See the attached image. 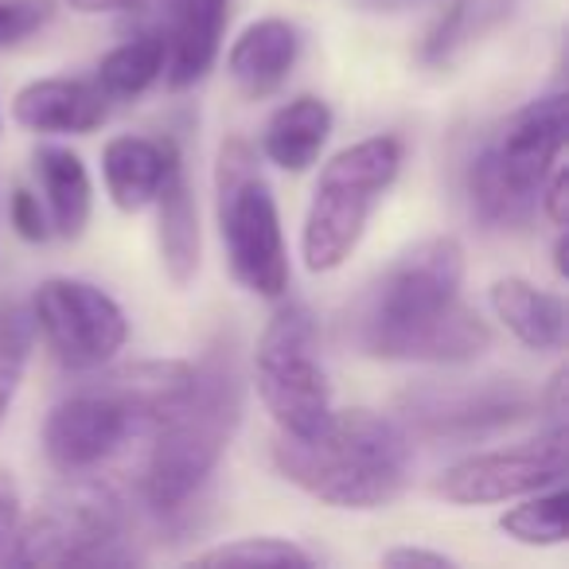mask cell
<instances>
[{
  "label": "cell",
  "mask_w": 569,
  "mask_h": 569,
  "mask_svg": "<svg viewBox=\"0 0 569 569\" xmlns=\"http://www.w3.org/2000/svg\"><path fill=\"white\" fill-rule=\"evenodd\" d=\"M191 566H273V569H305L317 566L309 550L293 538L281 535H246V538H230L219 542L211 550L191 553Z\"/></svg>",
  "instance_id": "obj_23"
},
{
  "label": "cell",
  "mask_w": 569,
  "mask_h": 569,
  "mask_svg": "<svg viewBox=\"0 0 569 569\" xmlns=\"http://www.w3.org/2000/svg\"><path fill=\"white\" fill-rule=\"evenodd\" d=\"M32 172L40 180V199L48 211L51 234L79 242L94 214V180L79 152L63 144H40L32 152Z\"/></svg>",
  "instance_id": "obj_18"
},
{
  "label": "cell",
  "mask_w": 569,
  "mask_h": 569,
  "mask_svg": "<svg viewBox=\"0 0 569 569\" xmlns=\"http://www.w3.org/2000/svg\"><path fill=\"white\" fill-rule=\"evenodd\" d=\"M214 214H219L230 277L261 301H281L289 293V246H284L277 196L261 176L258 152L246 137H227L219 144Z\"/></svg>",
  "instance_id": "obj_7"
},
{
  "label": "cell",
  "mask_w": 569,
  "mask_h": 569,
  "mask_svg": "<svg viewBox=\"0 0 569 569\" xmlns=\"http://www.w3.org/2000/svg\"><path fill=\"white\" fill-rule=\"evenodd\" d=\"M36 348L32 312L17 301H0V426L9 418L12 402L20 395V382L28 375Z\"/></svg>",
  "instance_id": "obj_24"
},
{
  "label": "cell",
  "mask_w": 569,
  "mask_h": 569,
  "mask_svg": "<svg viewBox=\"0 0 569 569\" xmlns=\"http://www.w3.org/2000/svg\"><path fill=\"white\" fill-rule=\"evenodd\" d=\"M160 79H164V36H160V28H144V32L129 36L126 43L106 51L94 71V87L110 102H137Z\"/></svg>",
  "instance_id": "obj_21"
},
{
  "label": "cell",
  "mask_w": 569,
  "mask_h": 569,
  "mask_svg": "<svg viewBox=\"0 0 569 569\" xmlns=\"http://www.w3.org/2000/svg\"><path fill=\"white\" fill-rule=\"evenodd\" d=\"M538 413V395L519 379L426 382L402 395V426L429 441H480Z\"/></svg>",
  "instance_id": "obj_11"
},
{
  "label": "cell",
  "mask_w": 569,
  "mask_h": 569,
  "mask_svg": "<svg viewBox=\"0 0 569 569\" xmlns=\"http://www.w3.org/2000/svg\"><path fill=\"white\" fill-rule=\"evenodd\" d=\"M273 468L281 480L340 511H379L406 491L413 433L375 410H332L317 437L277 433Z\"/></svg>",
  "instance_id": "obj_2"
},
{
  "label": "cell",
  "mask_w": 569,
  "mask_h": 569,
  "mask_svg": "<svg viewBox=\"0 0 569 569\" xmlns=\"http://www.w3.org/2000/svg\"><path fill=\"white\" fill-rule=\"evenodd\" d=\"M0 126H4V113H0Z\"/></svg>",
  "instance_id": "obj_32"
},
{
  "label": "cell",
  "mask_w": 569,
  "mask_h": 569,
  "mask_svg": "<svg viewBox=\"0 0 569 569\" xmlns=\"http://www.w3.org/2000/svg\"><path fill=\"white\" fill-rule=\"evenodd\" d=\"M180 157L183 152L172 137H164V141H157V137H137V133L110 137L102 149V180H106V191H110V203L126 214H137V211H144V207H152L168 168Z\"/></svg>",
  "instance_id": "obj_16"
},
{
  "label": "cell",
  "mask_w": 569,
  "mask_h": 569,
  "mask_svg": "<svg viewBox=\"0 0 569 569\" xmlns=\"http://www.w3.org/2000/svg\"><path fill=\"white\" fill-rule=\"evenodd\" d=\"M51 17H56V9L48 0H0V51L32 40L36 32L51 24Z\"/></svg>",
  "instance_id": "obj_25"
},
{
  "label": "cell",
  "mask_w": 569,
  "mask_h": 569,
  "mask_svg": "<svg viewBox=\"0 0 569 569\" xmlns=\"http://www.w3.org/2000/svg\"><path fill=\"white\" fill-rule=\"evenodd\" d=\"M468 258L460 238L410 246L359 301L348 336L382 363L465 367L491 348V328L465 301Z\"/></svg>",
  "instance_id": "obj_1"
},
{
  "label": "cell",
  "mask_w": 569,
  "mask_h": 569,
  "mask_svg": "<svg viewBox=\"0 0 569 569\" xmlns=\"http://www.w3.org/2000/svg\"><path fill=\"white\" fill-rule=\"evenodd\" d=\"M566 118L569 106L561 90L535 98L468 160V207L483 230L515 234L535 222L538 188L566 157Z\"/></svg>",
  "instance_id": "obj_5"
},
{
  "label": "cell",
  "mask_w": 569,
  "mask_h": 569,
  "mask_svg": "<svg viewBox=\"0 0 569 569\" xmlns=\"http://www.w3.org/2000/svg\"><path fill=\"white\" fill-rule=\"evenodd\" d=\"M191 387V363L152 359L118 367L90 387L67 395L43 421V452L63 476H87L102 468L129 437L152 433L180 406Z\"/></svg>",
  "instance_id": "obj_4"
},
{
  "label": "cell",
  "mask_w": 569,
  "mask_h": 569,
  "mask_svg": "<svg viewBox=\"0 0 569 569\" xmlns=\"http://www.w3.org/2000/svg\"><path fill=\"white\" fill-rule=\"evenodd\" d=\"M402 164V137L375 133L340 149L320 168L301 227V258L309 273H332L359 250L367 222L395 188Z\"/></svg>",
  "instance_id": "obj_6"
},
{
  "label": "cell",
  "mask_w": 569,
  "mask_h": 569,
  "mask_svg": "<svg viewBox=\"0 0 569 569\" xmlns=\"http://www.w3.org/2000/svg\"><path fill=\"white\" fill-rule=\"evenodd\" d=\"M32 325L67 371H102L129 340V317L102 284L48 277L32 293Z\"/></svg>",
  "instance_id": "obj_10"
},
{
  "label": "cell",
  "mask_w": 569,
  "mask_h": 569,
  "mask_svg": "<svg viewBox=\"0 0 569 569\" xmlns=\"http://www.w3.org/2000/svg\"><path fill=\"white\" fill-rule=\"evenodd\" d=\"M9 219H12V230H17L24 242H48L51 238V222H48V211H43V199L36 196L32 188H17L9 196Z\"/></svg>",
  "instance_id": "obj_26"
},
{
  "label": "cell",
  "mask_w": 569,
  "mask_h": 569,
  "mask_svg": "<svg viewBox=\"0 0 569 569\" xmlns=\"http://www.w3.org/2000/svg\"><path fill=\"white\" fill-rule=\"evenodd\" d=\"M67 4L82 17H133L149 9L152 0H67Z\"/></svg>",
  "instance_id": "obj_30"
},
{
  "label": "cell",
  "mask_w": 569,
  "mask_h": 569,
  "mask_svg": "<svg viewBox=\"0 0 569 569\" xmlns=\"http://www.w3.org/2000/svg\"><path fill=\"white\" fill-rule=\"evenodd\" d=\"M382 566H395V569H413V566H426V569H452L457 558L445 550H426V546H395V550L382 553Z\"/></svg>",
  "instance_id": "obj_29"
},
{
  "label": "cell",
  "mask_w": 569,
  "mask_h": 569,
  "mask_svg": "<svg viewBox=\"0 0 569 569\" xmlns=\"http://www.w3.org/2000/svg\"><path fill=\"white\" fill-rule=\"evenodd\" d=\"M301 28L284 17H261L238 32L227 51V74L234 90L250 102L273 98L289 82L297 59H301Z\"/></svg>",
  "instance_id": "obj_15"
},
{
  "label": "cell",
  "mask_w": 569,
  "mask_h": 569,
  "mask_svg": "<svg viewBox=\"0 0 569 569\" xmlns=\"http://www.w3.org/2000/svg\"><path fill=\"white\" fill-rule=\"evenodd\" d=\"M152 207H157L160 266L176 289H188L199 273V258H203V230H199V203L183 157L168 168Z\"/></svg>",
  "instance_id": "obj_17"
},
{
  "label": "cell",
  "mask_w": 569,
  "mask_h": 569,
  "mask_svg": "<svg viewBox=\"0 0 569 569\" xmlns=\"http://www.w3.org/2000/svg\"><path fill=\"white\" fill-rule=\"evenodd\" d=\"M538 211L550 219V227L566 230V211H569V168H566V157L550 168V176H546L542 188H538Z\"/></svg>",
  "instance_id": "obj_27"
},
{
  "label": "cell",
  "mask_w": 569,
  "mask_h": 569,
  "mask_svg": "<svg viewBox=\"0 0 569 569\" xmlns=\"http://www.w3.org/2000/svg\"><path fill=\"white\" fill-rule=\"evenodd\" d=\"M67 488L20 519L4 566H133L141 553L129 538V503L94 476H67Z\"/></svg>",
  "instance_id": "obj_8"
},
{
  "label": "cell",
  "mask_w": 569,
  "mask_h": 569,
  "mask_svg": "<svg viewBox=\"0 0 569 569\" xmlns=\"http://www.w3.org/2000/svg\"><path fill=\"white\" fill-rule=\"evenodd\" d=\"M20 519H24V511H20V488H17V480L0 468V566L9 558V546H12V538H17Z\"/></svg>",
  "instance_id": "obj_28"
},
{
  "label": "cell",
  "mask_w": 569,
  "mask_h": 569,
  "mask_svg": "<svg viewBox=\"0 0 569 569\" xmlns=\"http://www.w3.org/2000/svg\"><path fill=\"white\" fill-rule=\"evenodd\" d=\"M566 519H569V491L566 483H553V488H542L535 496L515 499V507H507L499 515L496 527L519 546L553 550V546H566L569 538Z\"/></svg>",
  "instance_id": "obj_22"
},
{
  "label": "cell",
  "mask_w": 569,
  "mask_h": 569,
  "mask_svg": "<svg viewBox=\"0 0 569 569\" xmlns=\"http://www.w3.org/2000/svg\"><path fill=\"white\" fill-rule=\"evenodd\" d=\"M110 118V98L94 79H36L12 98V121L40 137H82Z\"/></svg>",
  "instance_id": "obj_14"
},
{
  "label": "cell",
  "mask_w": 569,
  "mask_h": 569,
  "mask_svg": "<svg viewBox=\"0 0 569 569\" xmlns=\"http://www.w3.org/2000/svg\"><path fill=\"white\" fill-rule=\"evenodd\" d=\"M496 320L530 351L566 348V301L527 277H499L488 289Z\"/></svg>",
  "instance_id": "obj_19"
},
{
  "label": "cell",
  "mask_w": 569,
  "mask_h": 569,
  "mask_svg": "<svg viewBox=\"0 0 569 569\" xmlns=\"http://www.w3.org/2000/svg\"><path fill=\"white\" fill-rule=\"evenodd\" d=\"M253 387L284 437H317L332 418V387L320 359V328L309 305L284 301L253 348Z\"/></svg>",
  "instance_id": "obj_9"
},
{
  "label": "cell",
  "mask_w": 569,
  "mask_h": 569,
  "mask_svg": "<svg viewBox=\"0 0 569 569\" xmlns=\"http://www.w3.org/2000/svg\"><path fill=\"white\" fill-rule=\"evenodd\" d=\"M569 445L566 426H546L535 441H519L511 449L472 452L437 476L433 491L445 503L480 507V503H515L553 483H566Z\"/></svg>",
  "instance_id": "obj_12"
},
{
  "label": "cell",
  "mask_w": 569,
  "mask_h": 569,
  "mask_svg": "<svg viewBox=\"0 0 569 569\" xmlns=\"http://www.w3.org/2000/svg\"><path fill=\"white\" fill-rule=\"evenodd\" d=\"M332 106L317 94H301L284 102L261 129V152L281 172H309L332 137Z\"/></svg>",
  "instance_id": "obj_20"
},
{
  "label": "cell",
  "mask_w": 569,
  "mask_h": 569,
  "mask_svg": "<svg viewBox=\"0 0 569 569\" xmlns=\"http://www.w3.org/2000/svg\"><path fill=\"white\" fill-rule=\"evenodd\" d=\"M246 379L238 363V336L222 332L191 363V387L172 413L152 429L144 460V503L160 515H176L207 488L242 426Z\"/></svg>",
  "instance_id": "obj_3"
},
{
  "label": "cell",
  "mask_w": 569,
  "mask_h": 569,
  "mask_svg": "<svg viewBox=\"0 0 569 569\" xmlns=\"http://www.w3.org/2000/svg\"><path fill=\"white\" fill-rule=\"evenodd\" d=\"M375 12H398V9H418V4H429V0H359Z\"/></svg>",
  "instance_id": "obj_31"
},
{
  "label": "cell",
  "mask_w": 569,
  "mask_h": 569,
  "mask_svg": "<svg viewBox=\"0 0 569 569\" xmlns=\"http://www.w3.org/2000/svg\"><path fill=\"white\" fill-rule=\"evenodd\" d=\"M230 24V0H164V82L188 90L211 74Z\"/></svg>",
  "instance_id": "obj_13"
}]
</instances>
